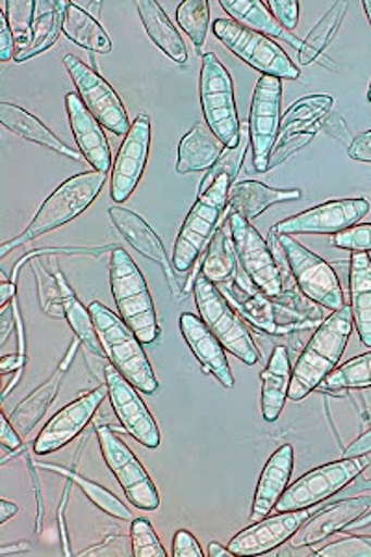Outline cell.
<instances>
[{
	"instance_id": "9c48e42d",
	"label": "cell",
	"mask_w": 371,
	"mask_h": 557,
	"mask_svg": "<svg viewBox=\"0 0 371 557\" xmlns=\"http://www.w3.org/2000/svg\"><path fill=\"white\" fill-rule=\"evenodd\" d=\"M212 33L228 51L234 52L247 65H251L252 70L260 71L262 75L275 76L279 81L299 78L297 65L289 60L283 47L264 34L255 33L233 20L215 21Z\"/></svg>"
},
{
	"instance_id": "ab89813d",
	"label": "cell",
	"mask_w": 371,
	"mask_h": 557,
	"mask_svg": "<svg viewBox=\"0 0 371 557\" xmlns=\"http://www.w3.org/2000/svg\"><path fill=\"white\" fill-rule=\"evenodd\" d=\"M8 26L13 34L15 41V57L25 52L32 41V26H34V15H36V0H7ZM13 57V58H15Z\"/></svg>"
},
{
	"instance_id": "d590c367",
	"label": "cell",
	"mask_w": 371,
	"mask_h": 557,
	"mask_svg": "<svg viewBox=\"0 0 371 557\" xmlns=\"http://www.w3.org/2000/svg\"><path fill=\"white\" fill-rule=\"evenodd\" d=\"M58 281L62 286V307L65 312V320L70 322L71 330L75 331L76 338L97 357L104 355L102 349L101 341L95 330L94 318L89 312L88 307H84L81 304V299L76 298L75 292L71 290V286L67 285V281L63 277V273L57 268Z\"/></svg>"
},
{
	"instance_id": "5bb4252c",
	"label": "cell",
	"mask_w": 371,
	"mask_h": 557,
	"mask_svg": "<svg viewBox=\"0 0 371 557\" xmlns=\"http://www.w3.org/2000/svg\"><path fill=\"white\" fill-rule=\"evenodd\" d=\"M281 101L283 84L275 76L262 75L258 78L252 94L249 114V138L252 146V164L258 173L270 170L271 154L277 146L281 131Z\"/></svg>"
},
{
	"instance_id": "ee69618b",
	"label": "cell",
	"mask_w": 371,
	"mask_h": 557,
	"mask_svg": "<svg viewBox=\"0 0 371 557\" xmlns=\"http://www.w3.org/2000/svg\"><path fill=\"white\" fill-rule=\"evenodd\" d=\"M333 246L351 251V253H370L371 223H357L353 227L333 235Z\"/></svg>"
},
{
	"instance_id": "bcb514c9",
	"label": "cell",
	"mask_w": 371,
	"mask_h": 557,
	"mask_svg": "<svg viewBox=\"0 0 371 557\" xmlns=\"http://www.w3.org/2000/svg\"><path fill=\"white\" fill-rule=\"evenodd\" d=\"M265 7L270 8L273 17L284 30H294L299 23V2L297 0H268Z\"/></svg>"
},
{
	"instance_id": "7bdbcfd3",
	"label": "cell",
	"mask_w": 371,
	"mask_h": 557,
	"mask_svg": "<svg viewBox=\"0 0 371 557\" xmlns=\"http://www.w3.org/2000/svg\"><path fill=\"white\" fill-rule=\"evenodd\" d=\"M131 545H133L134 557L168 556L149 520H133V524H131Z\"/></svg>"
},
{
	"instance_id": "f546056e",
	"label": "cell",
	"mask_w": 371,
	"mask_h": 557,
	"mask_svg": "<svg viewBox=\"0 0 371 557\" xmlns=\"http://www.w3.org/2000/svg\"><path fill=\"white\" fill-rule=\"evenodd\" d=\"M353 325L360 343L371 348V259L368 253H353L349 268Z\"/></svg>"
},
{
	"instance_id": "4316f807",
	"label": "cell",
	"mask_w": 371,
	"mask_h": 557,
	"mask_svg": "<svg viewBox=\"0 0 371 557\" xmlns=\"http://www.w3.org/2000/svg\"><path fill=\"white\" fill-rule=\"evenodd\" d=\"M227 147L205 125H196L178 144L176 173L208 172L214 168Z\"/></svg>"
},
{
	"instance_id": "4fadbf2b",
	"label": "cell",
	"mask_w": 371,
	"mask_h": 557,
	"mask_svg": "<svg viewBox=\"0 0 371 557\" xmlns=\"http://www.w3.org/2000/svg\"><path fill=\"white\" fill-rule=\"evenodd\" d=\"M63 64L67 67L71 81L75 83L76 94L102 127L120 136H126L133 123L128 120L125 104L115 94V89L75 54L63 58Z\"/></svg>"
},
{
	"instance_id": "680465c9",
	"label": "cell",
	"mask_w": 371,
	"mask_h": 557,
	"mask_svg": "<svg viewBox=\"0 0 371 557\" xmlns=\"http://www.w3.org/2000/svg\"><path fill=\"white\" fill-rule=\"evenodd\" d=\"M26 548H28V543H21V546H15V548H12V550L4 546V548H0V554H2V556H10L12 552L26 550Z\"/></svg>"
},
{
	"instance_id": "816d5d0a",
	"label": "cell",
	"mask_w": 371,
	"mask_h": 557,
	"mask_svg": "<svg viewBox=\"0 0 371 557\" xmlns=\"http://www.w3.org/2000/svg\"><path fill=\"white\" fill-rule=\"evenodd\" d=\"M15 307H17V301H13L12 305H7L2 312H0V346H4L8 341V336L12 333L13 330V318L17 317L15 314Z\"/></svg>"
},
{
	"instance_id": "ac0fdd59",
	"label": "cell",
	"mask_w": 371,
	"mask_h": 557,
	"mask_svg": "<svg viewBox=\"0 0 371 557\" xmlns=\"http://www.w3.org/2000/svg\"><path fill=\"white\" fill-rule=\"evenodd\" d=\"M107 396L108 386L101 385L91 393L83 394L81 398L71 401L70 406L63 407L62 411L57 412L45 424L44 430L39 431L38 438L34 441V454L49 456L78 437L84 428L91 422L95 412L99 411Z\"/></svg>"
},
{
	"instance_id": "9a60e30c",
	"label": "cell",
	"mask_w": 371,
	"mask_h": 557,
	"mask_svg": "<svg viewBox=\"0 0 371 557\" xmlns=\"http://www.w3.org/2000/svg\"><path fill=\"white\" fill-rule=\"evenodd\" d=\"M104 381L108 386V398L114 407L121 428L145 448H158L162 441L160 430L144 399L139 398L138 388L126 380L112 362L104 364Z\"/></svg>"
},
{
	"instance_id": "7a4b0ae2",
	"label": "cell",
	"mask_w": 371,
	"mask_h": 557,
	"mask_svg": "<svg viewBox=\"0 0 371 557\" xmlns=\"http://www.w3.org/2000/svg\"><path fill=\"white\" fill-rule=\"evenodd\" d=\"M104 183H107V173L101 172H86L67 178L45 199L38 214L34 215V220L23 231V235L0 247V257H7L15 247L25 246L28 242L36 240L38 236L47 235L54 228L73 222L89 209V205L94 203L97 196L101 194Z\"/></svg>"
},
{
	"instance_id": "6f0895ef",
	"label": "cell",
	"mask_w": 371,
	"mask_h": 557,
	"mask_svg": "<svg viewBox=\"0 0 371 557\" xmlns=\"http://www.w3.org/2000/svg\"><path fill=\"white\" fill-rule=\"evenodd\" d=\"M208 556L210 557H223V556H234L231 548H225V546H221L220 543H210L208 545Z\"/></svg>"
},
{
	"instance_id": "277c9868",
	"label": "cell",
	"mask_w": 371,
	"mask_h": 557,
	"mask_svg": "<svg viewBox=\"0 0 371 557\" xmlns=\"http://www.w3.org/2000/svg\"><path fill=\"white\" fill-rule=\"evenodd\" d=\"M88 309L108 361L112 362L139 393L145 396L157 393V375L144 351V344L139 343L134 331L121 320V317L99 301L89 305Z\"/></svg>"
},
{
	"instance_id": "83f0119b",
	"label": "cell",
	"mask_w": 371,
	"mask_h": 557,
	"mask_svg": "<svg viewBox=\"0 0 371 557\" xmlns=\"http://www.w3.org/2000/svg\"><path fill=\"white\" fill-rule=\"evenodd\" d=\"M299 197H301V191L296 188L279 190V188H270L258 181H244V183H234L231 186L227 207L242 218H246L247 222H251L273 205L296 201Z\"/></svg>"
},
{
	"instance_id": "6da1fadb",
	"label": "cell",
	"mask_w": 371,
	"mask_h": 557,
	"mask_svg": "<svg viewBox=\"0 0 371 557\" xmlns=\"http://www.w3.org/2000/svg\"><path fill=\"white\" fill-rule=\"evenodd\" d=\"M353 327L355 325L349 307L334 311L327 320L321 322L292 370L288 388L292 401L307 398L333 372L349 343Z\"/></svg>"
},
{
	"instance_id": "8fae6325",
	"label": "cell",
	"mask_w": 371,
	"mask_h": 557,
	"mask_svg": "<svg viewBox=\"0 0 371 557\" xmlns=\"http://www.w3.org/2000/svg\"><path fill=\"white\" fill-rule=\"evenodd\" d=\"M368 461L362 457H344L342 461L329 462L323 467L310 470L309 474L302 475L297 482L288 485L284 491L281 500L277 502L279 513L286 511H299L327 500L331 496L347 487L357 475L364 472Z\"/></svg>"
},
{
	"instance_id": "9f6ffc18",
	"label": "cell",
	"mask_w": 371,
	"mask_h": 557,
	"mask_svg": "<svg viewBox=\"0 0 371 557\" xmlns=\"http://www.w3.org/2000/svg\"><path fill=\"white\" fill-rule=\"evenodd\" d=\"M17 513H20V507L12 504V502L0 500V524H4L7 520L12 519Z\"/></svg>"
},
{
	"instance_id": "74e56055",
	"label": "cell",
	"mask_w": 371,
	"mask_h": 557,
	"mask_svg": "<svg viewBox=\"0 0 371 557\" xmlns=\"http://www.w3.org/2000/svg\"><path fill=\"white\" fill-rule=\"evenodd\" d=\"M347 7H349L347 2H336L329 10L327 15H323L320 23L312 28V33L307 36V39L299 47V62L302 65L312 64L314 60L321 57V52L331 44V39L334 38V34L344 21Z\"/></svg>"
},
{
	"instance_id": "d6986e66",
	"label": "cell",
	"mask_w": 371,
	"mask_h": 557,
	"mask_svg": "<svg viewBox=\"0 0 371 557\" xmlns=\"http://www.w3.org/2000/svg\"><path fill=\"white\" fill-rule=\"evenodd\" d=\"M312 517L309 509L299 511H286L275 517H265L255 524L242 530L234 535L228 543V548L234 556H262L268 552L275 550L277 546L288 543L294 533Z\"/></svg>"
},
{
	"instance_id": "603a6c76",
	"label": "cell",
	"mask_w": 371,
	"mask_h": 557,
	"mask_svg": "<svg viewBox=\"0 0 371 557\" xmlns=\"http://www.w3.org/2000/svg\"><path fill=\"white\" fill-rule=\"evenodd\" d=\"M371 507L370 498H355V500L338 502L314 515V519L307 520L305 524L289 539V548L299 550L305 546L321 543L333 533L346 530L353 520L360 519Z\"/></svg>"
},
{
	"instance_id": "f907efd6",
	"label": "cell",
	"mask_w": 371,
	"mask_h": 557,
	"mask_svg": "<svg viewBox=\"0 0 371 557\" xmlns=\"http://www.w3.org/2000/svg\"><path fill=\"white\" fill-rule=\"evenodd\" d=\"M349 157L353 160L370 162L371 164V131L353 139V144L349 146Z\"/></svg>"
},
{
	"instance_id": "7dc6e473",
	"label": "cell",
	"mask_w": 371,
	"mask_h": 557,
	"mask_svg": "<svg viewBox=\"0 0 371 557\" xmlns=\"http://www.w3.org/2000/svg\"><path fill=\"white\" fill-rule=\"evenodd\" d=\"M173 557H205V552L191 533L181 530L173 537Z\"/></svg>"
},
{
	"instance_id": "d6a6232c",
	"label": "cell",
	"mask_w": 371,
	"mask_h": 557,
	"mask_svg": "<svg viewBox=\"0 0 371 557\" xmlns=\"http://www.w3.org/2000/svg\"><path fill=\"white\" fill-rule=\"evenodd\" d=\"M62 33L73 44L81 45L86 51L99 52V54L112 52V41L104 33L101 23L75 2H67L65 15H63Z\"/></svg>"
},
{
	"instance_id": "ffe728a7",
	"label": "cell",
	"mask_w": 371,
	"mask_h": 557,
	"mask_svg": "<svg viewBox=\"0 0 371 557\" xmlns=\"http://www.w3.org/2000/svg\"><path fill=\"white\" fill-rule=\"evenodd\" d=\"M65 110H67L71 131L75 136L78 151L83 152L84 162H88L94 168V172H110L112 151L108 146L104 127L89 112L78 94H67L65 96Z\"/></svg>"
},
{
	"instance_id": "60d3db41",
	"label": "cell",
	"mask_w": 371,
	"mask_h": 557,
	"mask_svg": "<svg viewBox=\"0 0 371 557\" xmlns=\"http://www.w3.org/2000/svg\"><path fill=\"white\" fill-rule=\"evenodd\" d=\"M176 23L197 47H201L207 41L210 4L207 0H184L176 8Z\"/></svg>"
},
{
	"instance_id": "f5cc1de1",
	"label": "cell",
	"mask_w": 371,
	"mask_h": 557,
	"mask_svg": "<svg viewBox=\"0 0 371 557\" xmlns=\"http://www.w3.org/2000/svg\"><path fill=\"white\" fill-rule=\"evenodd\" d=\"M26 362V355L25 354H10L4 355L2 359H0V372H2V375L10 374V372H15V370H23V367H25Z\"/></svg>"
},
{
	"instance_id": "52a82bcc",
	"label": "cell",
	"mask_w": 371,
	"mask_h": 557,
	"mask_svg": "<svg viewBox=\"0 0 371 557\" xmlns=\"http://www.w3.org/2000/svg\"><path fill=\"white\" fill-rule=\"evenodd\" d=\"M194 294L199 317L207 323L208 330L220 338L223 348L249 367L257 364L260 359L257 344L252 341L246 323L238 317V312L234 311L228 299L223 296V292L201 273L196 277Z\"/></svg>"
},
{
	"instance_id": "1f68e13d",
	"label": "cell",
	"mask_w": 371,
	"mask_h": 557,
	"mask_svg": "<svg viewBox=\"0 0 371 557\" xmlns=\"http://www.w3.org/2000/svg\"><path fill=\"white\" fill-rule=\"evenodd\" d=\"M70 0H36V15L32 26V41L25 52L13 58L15 62H26L49 51L57 44L58 34L63 28V15Z\"/></svg>"
},
{
	"instance_id": "11a10c76",
	"label": "cell",
	"mask_w": 371,
	"mask_h": 557,
	"mask_svg": "<svg viewBox=\"0 0 371 557\" xmlns=\"http://www.w3.org/2000/svg\"><path fill=\"white\" fill-rule=\"evenodd\" d=\"M15 294H17V285L13 281L2 278V283H0V307L4 309L7 305H10V301L15 298Z\"/></svg>"
},
{
	"instance_id": "836d02e7",
	"label": "cell",
	"mask_w": 371,
	"mask_h": 557,
	"mask_svg": "<svg viewBox=\"0 0 371 557\" xmlns=\"http://www.w3.org/2000/svg\"><path fill=\"white\" fill-rule=\"evenodd\" d=\"M220 7L236 21L238 25L251 28L255 33L264 34L268 38L288 39L294 47H299L296 39L292 38L279 21L273 17L270 8L264 0H220Z\"/></svg>"
},
{
	"instance_id": "f35d334b",
	"label": "cell",
	"mask_w": 371,
	"mask_h": 557,
	"mask_svg": "<svg viewBox=\"0 0 371 557\" xmlns=\"http://www.w3.org/2000/svg\"><path fill=\"white\" fill-rule=\"evenodd\" d=\"M323 391H344V388H371V351L353 357L351 361L334 368L321 383Z\"/></svg>"
},
{
	"instance_id": "94428289",
	"label": "cell",
	"mask_w": 371,
	"mask_h": 557,
	"mask_svg": "<svg viewBox=\"0 0 371 557\" xmlns=\"http://www.w3.org/2000/svg\"><path fill=\"white\" fill-rule=\"evenodd\" d=\"M368 101L371 102V83H370V89H368Z\"/></svg>"
},
{
	"instance_id": "8d00e7d4",
	"label": "cell",
	"mask_w": 371,
	"mask_h": 557,
	"mask_svg": "<svg viewBox=\"0 0 371 557\" xmlns=\"http://www.w3.org/2000/svg\"><path fill=\"white\" fill-rule=\"evenodd\" d=\"M38 467L39 469L52 470L57 474L65 475L70 482L75 483L76 487H81V491L88 496L89 500L94 502L95 506L99 507L104 513L110 515V517L121 520H134L131 509L114 493H110L108 488L101 487L99 483L86 480V478L76 474L73 470L63 469V467H58V465L38 462Z\"/></svg>"
},
{
	"instance_id": "2e32d148",
	"label": "cell",
	"mask_w": 371,
	"mask_h": 557,
	"mask_svg": "<svg viewBox=\"0 0 371 557\" xmlns=\"http://www.w3.org/2000/svg\"><path fill=\"white\" fill-rule=\"evenodd\" d=\"M370 212L366 199H338L321 203L301 214L279 222L273 231L277 235H338L357 225Z\"/></svg>"
},
{
	"instance_id": "b9f144b4",
	"label": "cell",
	"mask_w": 371,
	"mask_h": 557,
	"mask_svg": "<svg viewBox=\"0 0 371 557\" xmlns=\"http://www.w3.org/2000/svg\"><path fill=\"white\" fill-rule=\"evenodd\" d=\"M32 268L38 278L39 301H41L45 314L52 318H65L62 307V286L58 281L57 268L49 272L38 259H34Z\"/></svg>"
},
{
	"instance_id": "e0dca14e",
	"label": "cell",
	"mask_w": 371,
	"mask_h": 557,
	"mask_svg": "<svg viewBox=\"0 0 371 557\" xmlns=\"http://www.w3.org/2000/svg\"><path fill=\"white\" fill-rule=\"evenodd\" d=\"M151 147V120L149 115H138L133 127L121 144L110 181V196L114 203H125L138 188L139 178L144 175Z\"/></svg>"
},
{
	"instance_id": "e575fe53",
	"label": "cell",
	"mask_w": 371,
	"mask_h": 557,
	"mask_svg": "<svg viewBox=\"0 0 371 557\" xmlns=\"http://www.w3.org/2000/svg\"><path fill=\"white\" fill-rule=\"evenodd\" d=\"M201 273L218 286L236 277V253L228 222L215 231L214 238L208 244L207 255L201 262Z\"/></svg>"
},
{
	"instance_id": "5b68a950",
	"label": "cell",
	"mask_w": 371,
	"mask_h": 557,
	"mask_svg": "<svg viewBox=\"0 0 371 557\" xmlns=\"http://www.w3.org/2000/svg\"><path fill=\"white\" fill-rule=\"evenodd\" d=\"M218 288L223 292L225 298L233 301L236 312H239L244 320L258 331H264L270 335H286L292 331L309 330L310 325H314V318H321L320 314H310L309 305L301 304L299 299H292V304H281V298H268L264 292L258 288L251 292L238 283L236 277Z\"/></svg>"
},
{
	"instance_id": "681fc988",
	"label": "cell",
	"mask_w": 371,
	"mask_h": 557,
	"mask_svg": "<svg viewBox=\"0 0 371 557\" xmlns=\"http://www.w3.org/2000/svg\"><path fill=\"white\" fill-rule=\"evenodd\" d=\"M15 57V41H13V34L8 26L7 15L0 12V60L8 62Z\"/></svg>"
},
{
	"instance_id": "7c38bea8",
	"label": "cell",
	"mask_w": 371,
	"mask_h": 557,
	"mask_svg": "<svg viewBox=\"0 0 371 557\" xmlns=\"http://www.w3.org/2000/svg\"><path fill=\"white\" fill-rule=\"evenodd\" d=\"M97 438H99L104 462H107L108 469L114 472L115 480L125 491L128 502L141 511L158 509L160 494H158L149 472L144 469L138 457L134 456V451L108 425H97Z\"/></svg>"
},
{
	"instance_id": "7402d4cb",
	"label": "cell",
	"mask_w": 371,
	"mask_h": 557,
	"mask_svg": "<svg viewBox=\"0 0 371 557\" xmlns=\"http://www.w3.org/2000/svg\"><path fill=\"white\" fill-rule=\"evenodd\" d=\"M110 220L114 223V227L120 231V235L125 238L131 246L144 255L145 259L152 260L162 267L168 277L173 296L178 298V285H176L175 268L171 264L165 253L164 244L160 242L157 233L149 227V223L145 222L141 215L136 214L133 210L123 209V207H112L108 210Z\"/></svg>"
},
{
	"instance_id": "4dcf8cb0",
	"label": "cell",
	"mask_w": 371,
	"mask_h": 557,
	"mask_svg": "<svg viewBox=\"0 0 371 557\" xmlns=\"http://www.w3.org/2000/svg\"><path fill=\"white\" fill-rule=\"evenodd\" d=\"M136 7L144 23L145 33L149 34L152 44L157 45L158 49L164 52L165 57L171 58L175 64H186L188 49L183 36L178 34L176 26H173L157 0H138Z\"/></svg>"
},
{
	"instance_id": "8992f818",
	"label": "cell",
	"mask_w": 371,
	"mask_h": 557,
	"mask_svg": "<svg viewBox=\"0 0 371 557\" xmlns=\"http://www.w3.org/2000/svg\"><path fill=\"white\" fill-rule=\"evenodd\" d=\"M199 96L208 128L227 149L238 147L242 144V131L234 101L233 76L214 52H207L202 57Z\"/></svg>"
},
{
	"instance_id": "db71d44e",
	"label": "cell",
	"mask_w": 371,
	"mask_h": 557,
	"mask_svg": "<svg viewBox=\"0 0 371 557\" xmlns=\"http://www.w3.org/2000/svg\"><path fill=\"white\" fill-rule=\"evenodd\" d=\"M371 451V431H368V433H364L362 437L357 438L355 443L347 448L346 454H344V457H347V459H351V457H364L366 454H370Z\"/></svg>"
},
{
	"instance_id": "f1b7e54d",
	"label": "cell",
	"mask_w": 371,
	"mask_h": 557,
	"mask_svg": "<svg viewBox=\"0 0 371 557\" xmlns=\"http://www.w3.org/2000/svg\"><path fill=\"white\" fill-rule=\"evenodd\" d=\"M292 364L288 349L277 346L271 354L265 370L260 372L262 380V417L265 422H275L283 412L288 398L289 381H292Z\"/></svg>"
},
{
	"instance_id": "c3c4849f",
	"label": "cell",
	"mask_w": 371,
	"mask_h": 557,
	"mask_svg": "<svg viewBox=\"0 0 371 557\" xmlns=\"http://www.w3.org/2000/svg\"><path fill=\"white\" fill-rule=\"evenodd\" d=\"M0 443H2V446H4L7 450L13 451L21 450V446H23L20 431L13 428L10 418H8V414H4V412L0 414Z\"/></svg>"
},
{
	"instance_id": "f6af8a7d",
	"label": "cell",
	"mask_w": 371,
	"mask_h": 557,
	"mask_svg": "<svg viewBox=\"0 0 371 557\" xmlns=\"http://www.w3.org/2000/svg\"><path fill=\"white\" fill-rule=\"evenodd\" d=\"M321 557H371V537H347L321 548Z\"/></svg>"
},
{
	"instance_id": "44dd1931",
	"label": "cell",
	"mask_w": 371,
	"mask_h": 557,
	"mask_svg": "<svg viewBox=\"0 0 371 557\" xmlns=\"http://www.w3.org/2000/svg\"><path fill=\"white\" fill-rule=\"evenodd\" d=\"M181 333L188 344L191 354L202 367L205 374L214 375L225 388H233L234 375L227 361V349L223 348L220 338L208 330L207 323L201 318L184 312L181 317Z\"/></svg>"
},
{
	"instance_id": "d4e9b609",
	"label": "cell",
	"mask_w": 371,
	"mask_h": 557,
	"mask_svg": "<svg viewBox=\"0 0 371 557\" xmlns=\"http://www.w3.org/2000/svg\"><path fill=\"white\" fill-rule=\"evenodd\" d=\"M78 344H81L78 338L71 343L65 359H63L62 364L58 367L57 372L51 375V380L44 383L39 388H36L28 398L23 399L20 406L13 409L12 414L8 417L13 428L20 431L21 435H28V433L36 428L39 420L45 417V412L49 411V407L52 406V401L57 398L58 388H60L63 375L67 372V367H70L73 357H75Z\"/></svg>"
},
{
	"instance_id": "91938a15",
	"label": "cell",
	"mask_w": 371,
	"mask_h": 557,
	"mask_svg": "<svg viewBox=\"0 0 371 557\" xmlns=\"http://www.w3.org/2000/svg\"><path fill=\"white\" fill-rule=\"evenodd\" d=\"M362 7H364L366 15H368V21H370L371 25V0H364V2H362Z\"/></svg>"
},
{
	"instance_id": "cb8c5ba5",
	"label": "cell",
	"mask_w": 371,
	"mask_h": 557,
	"mask_svg": "<svg viewBox=\"0 0 371 557\" xmlns=\"http://www.w3.org/2000/svg\"><path fill=\"white\" fill-rule=\"evenodd\" d=\"M292 470H294V448L289 444H284L268 459L262 475L258 480L255 498H252V522L270 517L284 491L288 488Z\"/></svg>"
},
{
	"instance_id": "3957f363",
	"label": "cell",
	"mask_w": 371,
	"mask_h": 557,
	"mask_svg": "<svg viewBox=\"0 0 371 557\" xmlns=\"http://www.w3.org/2000/svg\"><path fill=\"white\" fill-rule=\"evenodd\" d=\"M110 286L123 322L134 331L141 344H154L162 333L151 292L133 257L115 247L110 257Z\"/></svg>"
},
{
	"instance_id": "30bf717a",
	"label": "cell",
	"mask_w": 371,
	"mask_h": 557,
	"mask_svg": "<svg viewBox=\"0 0 371 557\" xmlns=\"http://www.w3.org/2000/svg\"><path fill=\"white\" fill-rule=\"evenodd\" d=\"M228 228L233 236L234 253L249 283L268 298H283L284 273L273 255V247L262 238L257 228L246 218L228 215Z\"/></svg>"
},
{
	"instance_id": "484cf974",
	"label": "cell",
	"mask_w": 371,
	"mask_h": 557,
	"mask_svg": "<svg viewBox=\"0 0 371 557\" xmlns=\"http://www.w3.org/2000/svg\"><path fill=\"white\" fill-rule=\"evenodd\" d=\"M0 123L10 131V133L17 134L21 138L34 141L38 146L47 147L51 151L63 154L67 159L84 160L83 152L71 149L65 146L60 138H57L52 131L45 127L44 123L36 117V115L26 112L25 108L12 104V102H0Z\"/></svg>"
},
{
	"instance_id": "ba28073f",
	"label": "cell",
	"mask_w": 371,
	"mask_h": 557,
	"mask_svg": "<svg viewBox=\"0 0 371 557\" xmlns=\"http://www.w3.org/2000/svg\"><path fill=\"white\" fill-rule=\"evenodd\" d=\"M271 235L273 240L277 242V249L286 260L289 272L296 278L297 286L305 298L331 311H341L346 307V298H344L338 275L325 260L301 246L292 236L277 235L275 231H271Z\"/></svg>"
}]
</instances>
